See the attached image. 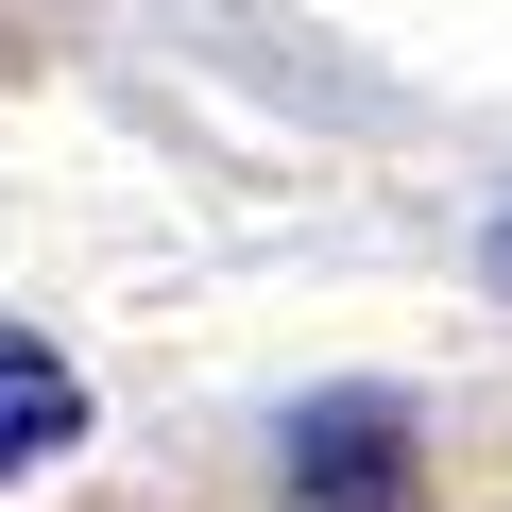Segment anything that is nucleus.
Masks as SVG:
<instances>
[{"label":"nucleus","instance_id":"obj_1","mask_svg":"<svg viewBox=\"0 0 512 512\" xmlns=\"http://www.w3.org/2000/svg\"><path fill=\"white\" fill-rule=\"evenodd\" d=\"M291 495H308V512H393V495H410V461H393V393H325V410L291 427Z\"/></svg>","mask_w":512,"mask_h":512},{"label":"nucleus","instance_id":"obj_2","mask_svg":"<svg viewBox=\"0 0 512 512\" xmlns=\"http://www.w3.org/2000/svg\"><path fill=\"white\" fill-rule=\"evenodd\" d=\"M69 444H86V376L35 325H0V478H18V461H69Z\"/></svg>","mask_w":512,"mask_h":512},{"label":"nucleus","instance_id":"obj_3","mask_svg":"<svg viewBox=\"0 0 512 512\" xmlns=\"http://www.w3.org/2000/svg\"><path fill=\"white\" fill-rule=\"evenodd\" d=\"M495 291H512V222H495Z\"/></svg>","mask_w":512,"mask_h":512}]
</instances>
